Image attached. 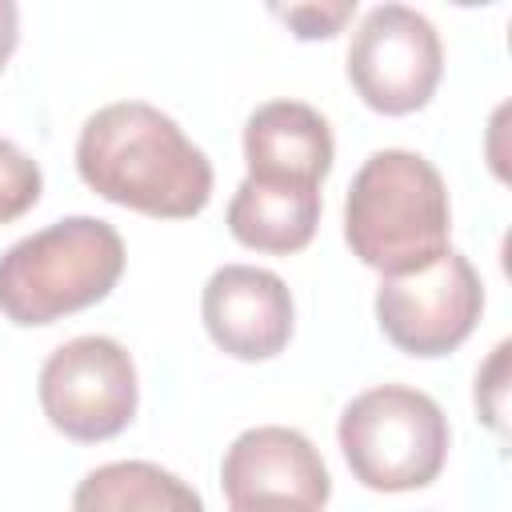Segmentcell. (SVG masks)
<instances>
[{"mask_svg":"<svg viewBox=\"0 0 512 512\" xmlns=\"http://www.w3.org/2000/svg\"><path fill=\"white\" fill-rule=\"evenodd\" d=\"M76 172L108 204L156 220L200 216L212 200L208 156L168 112L144 100H116L84 120L76 140Z\"/></svg>","mask_w":512,"mask_h":512,"instance_id":"6da1fadb","label":"cell"},{"mask_svg":"<svg viewBox=\"0 0 512 512\" xmlns=\"http://www.w3.org/2000/svg\"><path fill=\"white\" fill-rule=\"evenodd\" d=\"M448 188L440 172L408 152H372L344 196V240L352 256L384 276H404L448 252Z\"/></svg>","mask_w":512,"mask_h":512,"instance_id":"7a4b0ae2","label":"cell"},{"mask_svg":"<svg viewBox=\"0 0 512 512\" xmlns=\"http://www.w3.org/2000/svg\"><path fill=\"white\" fill-rule=\"evenodd\" d=\"M124 272V240L108 220L64 216L0 256V312L20 328L100 304Z\"/></svg>","mask_w":512,"mask_h":512,"instance_id":"3957f363","label":"cell"},{"mask_svg":"<svg viewBox=\"0 0 512 512\" xmlns=\"http://www.w3.org/2000/svg\"><path fill=\"white\" fill-rule=\"evenodd\" d=\"M340 452L372 492H412L440 476L448 460L444 408L408 384H376L340 412Z\"/></svg>","mask_w":512,"mask_h":512,"instance_id":"277c9868","label":"cell"},{"mask_svg":"<svg viewBox=\"0 0 512 512\" xmlns=\"http://www.w3.org/2000/svg\"><path fill=\"white\" fill-rule=\"evenodd\" d=\"M40 408L56 432L80 444L112 440L136 416V364L112 336H76L40 368Z\"/></svg>","mask_w":512,"mask_h":512,"instance_id":"5b68a950","label":"cell"},{"mask_svg":"<svg viewBox=\"0 0 512 512\" xmlns=\"http://www.w3.org/2000/svg\"><path fill=\"white\" fill-rule=\"evenodd\" d=\"M444 72V44L428 16L408 4H376L348 44V80L356 96L384 116L424 108Z\"/></svg>","mask_w":512,"mask_h":512,"instance_id":"8992f818","label":"cell"},{"mask_svg":"<svg viewBox=\"0 0 512 512\" xmlns=\"http://www.w3.org/2000/svg\"><path fill=\"white\" fill-rule=\"evenodd\" d=\"M484 312V284L476 268L448 248L432 264L404 272V276H384L376 288V320L380 332L408 356H448L456 352L476 320Z\"/></svg>","mask_w":512,"mask_h":512,"instance_id":"52a82bcc","label":"cell"},{"mask_svg":"<svg viewBox=\"0 0 512 512\" xmlns=\"http://www.w3.org/2000/svg\"><path fill=\"white\" fill-rule=\"evenodd\" d=\"M220 484L228 504L280 500L304 512H324L332 496L328 468L312 440L284 424H260L240 432L220 464Z\"/></svg>","mask_w":512,"mask_h":512,"instance_id":"ba28073f","label":"cell"},{"mask_svg":"<svg viewBox=\"0 0 512 512\" xmlns=\"http://www.w3.org/2000/svg\"><path fill=\"white\" fill-rule=\"evenodd\" d=\"M200 316L212 344L236 360H272L292 340V292L256 264H224L208 276Z\"/></svg>","mask_w":512,"mask_h":512,"instance_id":"9c48e42d","label":"cell"},{"mask_svg":"<svg viewBox=\"0 0 512 512\" xmlns=\"http://www.w3.org/2000/svg\"><path fill=\"white\" fill-rule=\"evenodd\" d=\"M332 128L300 100H268L244 124L248 180L280 188H316L332 168Z\"/></svg>","mask_w":512,"mask_h":512,"instance_id":"30bf717a","label":"cell"},{"mask_svg":"<svg viewBox=\"0 0 512 512\" xmlns=\"http://www.w3.org/2000/svg\"><path fill=\"white\" fill-rule=\"evenodd\" d=\"M320 224V192L316 188H280L260 180H240L228 204V232L256 252L288 256L312 244Z\"/></svg>","mask_w":512,"mask_h":512,"instance_id":"8fae6325","label":"cell"},{"mask_svg":"<svg viewBox=\"0 0 512 512\" xmlns=\"http://www.w3.org/2000/svg\"><path fill=\"white\" fill-rule=\"evenodd\" d=\"M72 512H204V500L152 460H116L92 468L76 484Z\"/></svg>","mask_w":512,"mask_h":512,"instance_id":"7c38bea8","label":"cell"},{"mask_svg":"<svg viewBox=\"0 0 512 512\" xmlns=\"http://www.w3.org/2000/svg\"><path fill=\"white\" fill-rule=\"evenodd\" d=\"M40 188H44L40 164L0 136V224L24 216L40 200Z\"/></svg>","mask_w":512,"mask_h":512,"instance_id":"4fadbf2b","label":"cell"},{"mask_svg":"<svg viewBox=\"0 0 512 512\" xmlns=\"http://www.w3.org/2000/svg\"><path fill=\"white\" fill-rule=\"evenodd\" d=\"M300 40H328V36H336L340 28H344V20H352V12H356V0L348 4V0H340V4H292V8H272Z\"/></svg>","mask_w":512,"mask_h":512,"instance_id":"5bb4252c","label":"cell"},{"mask_svg":"<svg viewBox=\"0 0 512 512\" xmlns=\"http://www.w3.org/2000/svg\"><path fill=\"white\" fill-rule=\"evenodd\" d=\"M16 40H20V12L12 0H0V72L8 64V56L16 52Z\"/></svg>","mask_w":512,"mask_h":512,"instance_id":"9a60e30c","label":"cell"},{"mask_svg":"<svg viewBox=\"0 0 512 512\" xmlns=\"http://www.w3.org/2000/svg\"><path fill=\"white\" fill-rule=\"evenodd\" d=\"M232 512H304V508L280 500H252V504H232Z\"/></svg>","mask_w":512,"mask_h":512,"instance_id":"2e32d148","label":"cell"}]
</instances>
